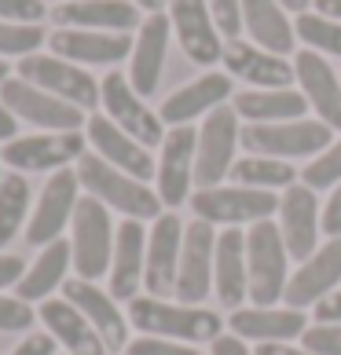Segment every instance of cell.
<instances>
[{"label": "cell", "instance_id": "20", "mask_svg": "<svg viewBox=\"0 0 341 355\" xmlns=\"http://www.w3.org/2000/svg\"><path fill=\"white\" fill-rule=\"evenodd\" d=\"M169 33H173V22H169L165 11H154L140 22L133 55H128V85L136 88V96H154L162 85V70H165V51H169Z\"/></svg>", "mask_w": 341, "mask_h": 355}, {"label": "cell", "instance_id": "44", "mask_svg": "<svg viewBox=\"0 0 341 355\" xmlns=\"http://www.w3.org/2000/svg\"><path fill=\"white\" fill-rule=\"evenodd\" d=\"M11 355H56V337H51L48 330L41 334H26L19 340V348L11 352Z\"/></svg>", "mask_w": 341, "mask_h": 355}, {"label": "cell", "instance_id": "40", "mask_svg": "<svg viewBox=\"0 0 341 355\" xmlns=\"http://www.w3.org/2000/svg\"><path fill=\"white\" fill-rule=\"evenodd\" d=\"M37 322V311L19 297H4L0 293V334H22Z\"/></svg>", "mask_w": 341, "mask_h": 355}, {"label": "cell", "instance_id": "30", "mask_svg": "<svg viewBox=\"0 0 341 355\" xmlns=\"http://www.w3.org/2000/svg\"><path fill=\"white\" fill-rule=\"evenodd\" d=\"M37 322H44V330L56 337V345L67 348V355H107L103 337L67 297H48L37 308Z\"/></svg>", "mask_w": 341, "mask_h": 355}, {"label": "cell", "instance_id": "29", "mask_svg": "<svg viewBox=\"0 0 341 355\" xmlns=\"http://www.w3.org/2000/svg\"><path fill=\"white\" fill-rule=\"evenodd\" d=\"M224 67L250 88H290V81H297L294 67L283 55H272L253 41H239V37L224 44Z\"/></svg>", "mask_w": 341, "mask_h": 355}, {"label": "cell", "instance_id": "31", "mask_svg": "<svg viewBox=\"0 0 341 355\" xmlns=\"http://www.w3.org/2000/svg\"><path fill=\"white\" fill-rule=\"evenodd\" d=\"M235 114L246 125H275V121H297L308 114V99L301 88H246L235 96Z\"/></svg>", "mask_w": 341, "mask_h": 355}, {"label": "cell", "instance_id": "46", "mask_svg": "<svg viewBox=\"0 0 341 355\" xmlns=\"http://www.w3.org/2000/svg\"><path fill=\"white\" fill-rule=\"evenodd\" d=\"M26 275V264L19 257H11V253H0V289H11V286H19V279Z\"/></svg>", "mask_w": 341, "mask_h": 355}, {"label": "cell", "instance_id": "35", "mask_svg": "<svg viewBox=\"0 0 341 355\" xmlns=\"http://www.w3.org/2000/svg\"><path fill=\"white\" fill-rule=\"evenodd\" d=\"M26 213H30V183L22 173H4L0 180V249L19 239Z\"/></svg>", "mask_w": 341, "mask_h": 355}, {"label": "cell", "instance_id": "52", "mask_svg": "<svg viewBox=\"0 0 341 355\" xmlns=\"http://www.w3.org/2000/svg\"><path fill=\"white\" fill-rule=\"evenodd\" d=\"M133 4H136L140 11H147V15H154V11H165L169 0H133Z\"/></svg>", "mask_w": 341, "mask_h": 355}, {"label": "cell", "instance_id": "15", "mask_svg": "<svg viewBox=\"0 0 341 355\" xmlns=\"http://www.w3.org/2000/svg\"><path fill=\"white\" fill-rule=\"evenodd\" d=\"M279 231H283V242H286V253L290 260H308L312 253L319 249V234H323V209L316 191L305 187V183H294V187L283 191L279 198Z\"/></svg>", "mask_w": 341, "mask_h": 355}, {"label": "cell", "instance_id": "23", "mask_svg": "<svg viewBox=\"0 0 341 355\" xmlns=\"http://www.w3.org/2000/svg\"><path fill=\"white\" fill-rule=\"evenodd\" d=\"M51 22L59 30H99V33H128L143 22L133 0H70L51 8Z\"/></svg>", "mask_w": 341, "mask_h": 355}, {"label": "cell", "instance_id": "45", "mask_svg": "<svg viewBox=\"0 0 341 355\" xmlns=\"http://www.w3.org/2000/svg\"><path fill=\"white\" fill-rule=\"evenodd\" d=\"M323 234L341 239V183L331 191V198L323 202Z\"/></svg>", "mask_w": 341, "mask_h": 355}, {"label": "cell", "instance_id": "32", "mask_svg": "<svg viewBox=\"0 0 341 355\" xmlns=\"http://www.w3.org/2000/svg\"><path fill=\"white\" fill-rule=\"evenodd\" d=\"M242 30L272 55H290L297 44V30L279 0H242Z\"/></svg>", "mask_w": 341, "mask_h": 355}, {"label": "cell", "instance_id": "1", "mask_svg": "<svg viewBox=\"0 0 341 355\" xmlns=\"http://www.w3.org/2000/svg\"><path fill=\"white\" fill-rule=\"evenodd\" d=\"M128 322L143 337H165V340H183V345H202L224 334V319L209 308L183 304V300H165V297H136L128 300Z\"/></svg>", "mask_w": 341, "mask_h": 355}, {"label": "cell", "instance_id": "11", "mask_svg": "<svg viewBox=\"0 0 341 355\" xmlns=\"http://www.w3.org/2000/svg\"><path fill=\"white\" fill-rule=\"evenodd\" d=\"M99 103H103V114H107L122 132H128L136 143H143L147 150L158 147V143L165 139L162 117L136 96V88L128 85L125 73H107L99 81Z\"/></svg>", "mask_w": 341, "mask_h": 355}, {"label": "cell", "instance_id": "51", "mask_svg": "<svg viewBox=\"0 0 341 355\" xmlns=\"http://www.w3.org/2000/svg\"><path fill=\"white\" fill-rule=\"evenodd\" d=\"M253 355H312L308 348H294V345H260Z\"/></svg>", "mask_w": 341, "mask_h": 355}, {"label": "cell", "instance_id": "55", "mask_svg": "<svg viewBox=\"0 0 341 355\" xmlns=\"http://www.w3.org/2000/svg\"><path fill=\"white\" fill-rule=\"evenodd\" d=\"M44 4H48V0H44ZM56 4H70V0H56Z\"/></svg>", "mask_w": 341, "mask_h": 355}, {"label": "cell", "instance_id": "14", "mask_svg": "<svg viewBox=\"0 0 341 355\" xmlns=\"http://www.w3.org/2000/svg\"><path fill=\"white\" fill-rule=\"evenodd\" d=\"M194 154H199V132L194 125H176L162 139V157H158V198L165 209L188 205L194 191Z\"/></svg>", "mask_w": 341, "mask_h": 355}, {"label": "cell", "instance_id": "2", "mask_svg": "<svg viewBox=\"0 0 341 355\" xmlns=\"http://www.w3.org/2000/svg\"><path fill=\"white\" fill-rule=\"evenodd\" d=\"M77 180H81V187L92 194L96 202H103L107 209H117V213H125V220H158L162 216V198L158 191H151L143 180L122 173V168L107 165L99 154H85L81 162H77Z\"/></svg>", "mask_w": 341, "mask_h": 355}, {"label": "cell", "instance_id": "21", "mask_svg": "<svg viewBox=\"0 0 341 355\" xmlns=\"http://www.w3.org/2000/svg\"><path fill=\"white\" fill-rule=\"evenodd\" d=\"M183 223L173 209L162 213L147 231V271H143V289L151 297H165L176 286L180 268V245H183Z\"/></svg>", "mask_w": 341, "mask_h": 355}, {"label": "cell", "instance_id": "17", "mask_svg": "<svg viewBox=\"0 0 341 355\" xmlns=\"http://www.w3.org/2000/svg\"><path fill=\"white\" fill-rule=\"evenodd\" d=\"M63 297L92 322V330L103 337L107 352L128 348V330H133V322H128V315H122L117 300L110 297V289H99L88 279H70V282H63Z\"/></svg>", "mask_w": 341, "mask_h": 355}, {"label": "cell", "instance_id": "4", "mask_svg": "<svg viewBox=\"0 0 341 355\" xmlns=\"http://www.w3.org/2000/svg\"><path fill=\"white\" fill-rule=\"evenodd\" d=\"M191 213L194 220L213 223V227H242V223H260L279 213V198L272 191H253L239 183H217V187H194L191 191Z\"/></svg>", "mask_w": 341, "mask_h": 355}, {"label": "cell", "instance_id": "26", "mask_svg": "<svg viewBox=\"0 0 341 355\" xmlns=\"http://www.w3.org/2000/svg\"><path fill=\"white\" fill-rule=\"evenodd\" d=\"M213 293L228 311L242 308L250 297V268H246V231L224 227L213 253Z\"/></svg>", "mask_w": 341, "mask_h": 355}, {"label": "cell", "instance_id": "8", "mask_svg": "<svg viewBox=\"0 0 341 355\" xmlns=\"http://www.w3.org/2000/svg\"><path fill=\"white\" fill-rule=\"evenodd\" d=\"M242 117L235 107H220L202 121L199 128V154H194V187H217L231 176L235 150L242 147Z\"/></svg>", "mask_w": 341, "mask_h": 355}, {"label": "cell", "instance_id": "53", "mask_svg": "<svg viewBox=\"0 0 341 355\" xmlns=\"http://www.w3.org/2000/svg\"><path fill=\"white\" fill-rule=\"evenodd\" d=\"M279 4H283L286 11H297V15H305V11L312 8V0H279Z\"/></svg>", "mask_w": 341, "mask_h": 355}, {"label": "cell", "instance_id": "38", "mask_svg": "<svg viewBox=\"0 0 341 355\" xmlns=\"http://www.w3.org/2000/svg\"><path fill=\"white\" fill-rule=\"evenodd\" d=\"M48 41V33L41 26H26V22H0V59L4 55H33L37 48Z\"/></svg>", "mask_w": 341, "mask_h": 355}, {"label": "cell", "instance_id": "7", "mask_svg": "<svg viewBox=\"0 0 341 355\" xmlns=\"http://www.w3.org/2000/svg\"><path fill=\"white\" fill-rule=\"evenodd\" d=\"M88 154L85 132H37L19 136L0 147V162L11 173H59L70 162H81Z\"/></svg>", "mask_w": 341, "mask_h": 355}, {"label": "cell", "instance_id": "19", "mask_svg": "<svg viewBox=\"0 0 341 355\" xmlns=\"http://www.w3.org/2000/svg\"><path fill=\"white\" fill-rule=\"evenodd\" d=\"M88 147L92 154H99L107 165L122 168V173L136 176V180H154V173H158V162L151 157V150L143 147V143H136L128 132H122L107 114H92L88 117Z\"/></svg>", "mask_w": 341, "mask_h": 355}, {"label": "cell", "instance_id": "37", "mask_svg": "<svg viewBox=\"0 0 341 355\" xmlns=\"http://www.w3.org/2000/svg\"><path fill=\"white\" fill-rule=\"evenodd\" d=\"M301 183L312 191H326V187H338L341 183V139H334L323 154H316L308 162V168H301Z\"/></svg>", "mask_w": 341, "mask_h": 355}, {"label": "cell", "instance_id": "36", "mask_svg": "<svg viewBox=\"0 0 341 355\" xmlns=\"http://www.w3.org/2000/svg\"><path fill=\"white\" fill-rule=\"evenodd\" d=\"M294 30H297V41H305L312 51L341 59V22L338 19H323L316 11H305V15L294 19Z\"/></svg>", "mask_w": 341, "mask_h": 355}, {"label": "cell", "instance_id": "39", "mask_svg": "<svg viewBox=\"0 0 341 355\" xmlns=\"http://www.w3.org/2000/svg\"><path fill=\"white\" fill-rule=\"evenodd\" d=\"M301 348L312 355H341V322H312L301 334Z\"/></svg>", "mask_w": 341, "mask_h": 355}, {"label": "cell", "instance_id": "16", "mask_svg": "<svg viewBox=\"0 0 341 355\" xmlns=\"http://www.w3.org/2000/svg\"><path fill=\"white\" fill-rule=\"evenodd\" d=\"M169 22H173V33L191 62L217 67L224 59V41H220V30L206 0H169Z\"/></svg>", "mask_w": 341, "mask_h": 355}, {"label": "cell", "instance_id": "54", "mask_svg": "<svg viewBox=\"0 0 341 355\" xmlns=\"http://www.w3.org/2000/svg\"><path fill=\"white\" fill-rule=\"evenodd\" d=\"M8 77H11V70H8V62H4V59H0V85H4V81H8Z\"/></svg>", "mask_w": 341, "mask_h": 355}, {"label": "cell", "instance_id": "49", "mask_svg": "<svg viewBox=\"0 0 341 355\" xmlns=\"http://www.w3.org/2000/svg\"><path fill=\"white\" fill-rule=\"evenodd\" d=\"M19 139V117L8 110V103L0 99V143H11Z\"/></svg>", "mask_w": 341, "mask_h": 355}, {"label": "cell", "instance_id": "9", "mask_svg": "<svg viewBox=\"0 0 341 355\" xmlns=\"http://www.w3.org/2000/svg\"><path fill=\"white\" fill-rule=\"evenodd\" d=\"M19 77L30 81V85H37V88H44L48 96L70 103V107L92 110L99 103V81L88 70L77 67V62H70V59L33 51V55L19 59Z\"/></svg>", "mask_w": 341, "mask_h": 355}, {"label": "cell", "instance_id": "24", "mask_svg": "<svg viewBox=\"0 0 341 355\" xmlns=\"http://www.w3.org/2000/svg\"><path fill=\"white\" fill-rule=\"evenodd\" d=\"M231 99V73H217L209 70L202 77H194L191 85H183L180 92H173L165 103H162V125H191L194 117H209L213 110L228 107Z\"/></svg>", "mask_w": 341, "mask_h": 355}, {"label": "cell", "instance_id": "6", "mask_svg": "<svg viewBox=\"0 0 341 355\" xmlns=\"http://www.w3.org/2000/svg\"><path fill=\"white\" fill-rule=\"evenodd\" d=\"M242 147L260 157H316L334 143V128L323 125L319 117H297V121H275V125H246L242 128Z\"/></svg>", "mask_w": 341, "mask_h": 355}, {"label": "cell", "instance_id": "28", "mask_svg": "<svg viewBox=\"0 0 341 355\" xmlns=\"http://www.w3.org/2000/svg\"><path fill=\"white\" fill-rule=\"evenodd\" d=\"M294 73H297V85L305 92L308 107L319 114V121L341 132V77L334 73V67L319 51L305 48L294 59Z\"/></svg>", "mask_w": 341, "mask_h": 355}, {"label": "cell", "instance_id": "47", "mask_svg": "<svg viewBox=\"0 0 341 355\" xmlns=\"http://www.w3.org/2000/svg\"><path fill=\"white\" fill-rule=\"evenodd\" d=\"M312 315H316V322H341V289H334L331 297H323L312 308Z\"/></svg>", "mask_w": 341, "mask_h": 355}, {"label": "cell", "instance_id": "34", "mask_svg": "<svg viewBox=\"0 0 341 355\" xmlns=\"http://www.w3.org/2000/svg\"><path fill=\"white\" fill-rule=\"evenodd\" d=\"M231 180L239 183V187H253V191H286L294 187V183L301 180L297 168H290L286 162H279V157H260V154H246L235 162L231 168Z\"/></svg>", "mask_w": 341, "mask_h": 355}, {"label": "cell", "instance_id": "50", "mask_svg": "<svg viewBox=\"0 0 341 355\" xmlns=\"http://www.w3.org/2000/svg\"><path fill=\"white\" fill-rule=\"evenodd\" d=\"M312 11L323 19H338L341 22V0H312Z\"/></svg>", "mask_w": 341, "mask_h": 355}, {"label": "cell", "instance_id": "41", "mask_svg": "<svg viewBox=\"0 0 341 355\" xmlns=\"http://www.w3.org/2000/svg\"><path fill=\"white\" fill-rule=\"evenodd\" d=\"M206 8L217 22L220 37L235 41V37L242 33V0H206Z\"/></svg>", "mask_w": 341, "mask_h": 355}, {"label": "cell", "instance_id": "22", "mask_svg": "<svg viewBox=\"0 0 341 355\" xmlns=\"http://www.w3.org/2000/svg\"><path fill=\"white\" fill-rule=\"evenodd\" d=\"M51 55L70 59L77 67H114L133 55L128 33H99V30H56L48 37Z\"/></svg>", "mask_w": 341, "mask_h": 355}, {"label": "cell", "instance_id": "13", "mask_svg": "<svg viewBox=\"0 0 341 355\" xmlns=\"http://www.w3.org/2000/svg\"><path fill=\"white\" fill-rule=\"evenodd\" d=\"M81 180H77V168H59L51 173L44 191H41V202H37L33 216H30V227H26V242L44 249L51 242H59V234L74 223V209L81 202Z\"/></svg>", "mask_w": 341, "mask_h": 355}, {"label": "cell", "instance_id": "5", "mask_svg": "<svg viewBox=\"0 0 341 355\" xmlns=\"http://www.w3.org/2000/svg\"><path fill=\"white\" fill-rule=\"evenodd\" d=\"M70 253H74V268L77 279L96 282L103 275H110V257H114V220L110 209L96 202L92 194H85L74 209V223H70Z\"/></svg>", "mask_w": 341, "mask_h": 355}, {"label": "cell", "instance_id": "42", "mask_svg": "<svg viewBox=\"0 0 341 355\" xmlns=\"http://www.w3.org/2000/svg\"><path fill=\"white\" fill-rule=\"evenodd\" d=\"M125 355H206L194 345H183V340H165V337H136L128 340Z\"/></svg>", "mask_w": 341, "mask_h": 355}, {"label": "cell", "instance_id": "48", "mask_svg": "<svg viewBox=\"0 0 341 355\" xmlns=\"http://www.w3.org/2000/svg\"><path fill=\"white\" fill-rule=\"evenodd\" d=\"M209 355H253L250 348H246V340L242 337H235V334H220L213 340V352Z\"/></svg>", "mask_w": 341, "mask_h": 355}, {"label": "cell", "instance_id": "33", "mask_svg": "<svg viewBox=\"0 0 341 355\" xmlns=\"http://www.w3.org/2000/svg\"><path fill=\"white\" fill-rule=\"evenodd\" d=\"M74 268V253H70V242H51L44 245L37 260L26 264V275L15 286V297L26 300V304H44V300L56 293V289L67 282V271Z\"/></svg>", "mask_w": 341, "mask_h": 355}, {"label": "cell", "instance_id": "25", "mask_svg": "<svg viewBox=\"0 0 341 355\" xmlns=\"http://www.w3.org/2000/svg\"><path fill=\"white\" fill-rule=\"evenodd\" d=\"M228 330L242 340H257V345H290L294 337L308 330V315L297 308H235L228 319Z\"/></svg>", "mask_w": 341, "mask_h": 355}, {"label": "cell", "instance_id": "3", "mask_svg": "<svg viewBox=\"0 0 341 355\" xmlns=\"http://www.w3.org/2000/svg\"><path fill=\"white\" fill-rule=\"evenodd\" d=\"M246 268H250V300L257 308L279 304L290 282V253L275 220L250 223L246 231Z\"/></svg>", "mask_w": 341, "mask_h": 355}, {"label": "cell", "instance_id": "43", "mask_svg": "<svg viewBox=\"0 0 341 355\" xmlns=\"http://www.w3.org/2000/svg\"><path fill=\"white\" fill-rule=\"evenodd\" d=\"M48 15L44 0H0V22H26L37 26Z\"/></svg>", "mask_w": 341, "mask_h": 355}, {"label": "cell", "instance_id": "12", "mask_svg": "<svg viewBox=\"0 0 341 355\" xmlns=\"http://www.w3.org/2000/svg\"><path fill=\"white\" fill-rule=\"evenodd\" d=\"M217 227L202 220H191L183 227V245H180V268H176V286L173 293L183 304H202L213 293V253H217Z\"/></svg>", "mask_w": 341, "mask_h": 355}, {"label": "cell", "instance_id": "10", "mask_svg": "<svg viewBox=\"0 0 341 355\" xmlns=\"http://www.w3.org/2000/svg\"><path fill=\"white\" fill-rule=\"evenodd\" d=\"M0 99L8 103V110L19 121H30L41 132H81V125H88L81 107H70V103L48 96L44 88L22 81V77H8L0 85Z\"/></svg>", "mask_w": 341, "mask_h": 355}, {"label": "cell", "instance_id": "56", "mask_svg": "<svg viewBox=\"0 0 341 355\" xmlns=\"http://www.w3.org/2000/svg\"><path fill=\"white\" fill-rule=\"evenodd\" d=\"M0 165H4V162H0ZM0 180H4V168H0Z\"/></svg>", "mask_w": 341, "mask_h": 355}, {"label": "cell", "instance_id": "18", "mask_svg": "<svg viewBox=\"0 0 341 355\" xmlns=\"http://www.w3.org/2000/svg\"><path fill=\"white\" fill-rule=\"evenodd\" d=\"M341 282V239H331L326 245H319L308 260H301V268L290 275L286 282V308H316L323 297H331Z\"/></svg>", "mask_w": 341, "mask_h": 355}, {"label": "cell", "instance_id": "27", "mask_svg": "<svg viewBox=\"0 0 341 355\" xmlns=\"http://www.w3.org/2000/svg\"><path fill=\"white\" fill-rule=\"evenodd\" d=\"M147 271V231L140 220H125L114 234V257H110V297L114 300H136Z\"/></svg>", "mask_w": 341, "mask_h": 355}]
</instances>
